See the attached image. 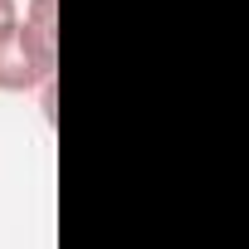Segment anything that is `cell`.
<instances>
[{"label":"cell","mask_w":249,"mask_h":249,"mask_svg":"<svg viewBox=\"0 0 249 249\" xmlns=\"http://www.w3.org/2000/svg\"><path fill=\"white\" fill-rule=\"evenodd\" d=\"M15 25V0H0V30Z\"/></svg>","instance_id":"3"},{"label":"cell","mask_w":249,"mask_h":249,"mask_svg":"<svg viewBox=\"0 0 249 249\" xmlns=\"http://www.w3.org/2000/svg\"><path fill=\"white\" fill-rule=\"evenodd\" d=\"M54 10H59V0H30V10H25V35L35 39V49L59 64V25H54Z\"/></svg>","instance_id":"2"},{"label":"cell","mask_w":249,"mask_h":249,"mask_svg":"<svg viewBox=\"0 0 249 249\" xmlns=\"http://www.w3.org/2000/svg\"><path fill=\"white\" fill-rule=\"evenodd\" d=\"M54 78V64L35 49V39L25 35V25L0 30V88L5 93H25Z\"/></svg>","instance_id":"1"}]
</instances>
